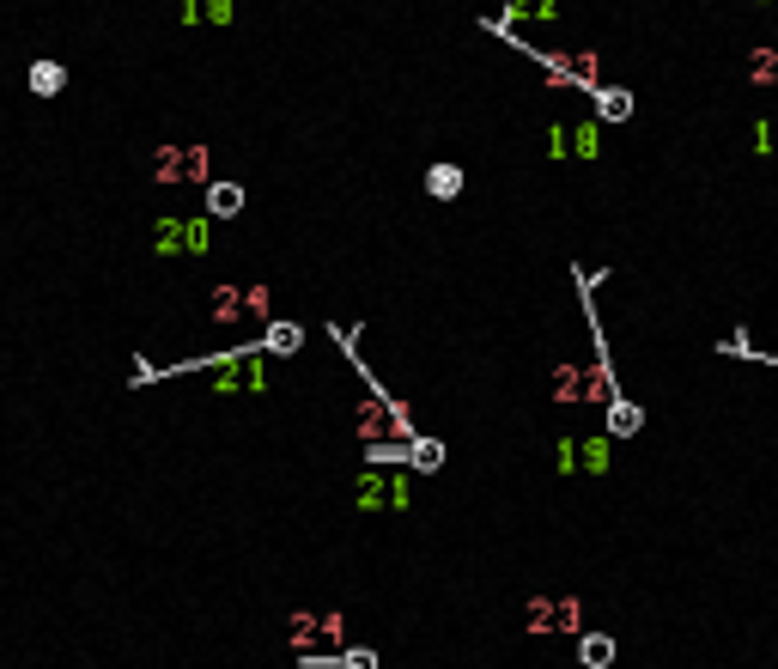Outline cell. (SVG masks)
I'll list each match as a JSON object with an SVG mask.
<instances>
[{
	"label": "cell",
	"instance_id": "277c9868",
	"mask_svg": "<svg viewBox=\"0 0 778 669\" xmlns=\"http://www.w3.org/2000/svg\"><path fill=\"white\" fill-rule=\"evenodd\" d=\"M61 86H67V67H61V61H37V67H31V92H37V98H55Z\"/></svg>",
	"mask_w": 778,
	"mask_h": 669
},
{
	"label": "cell",
	"instance_id": "7a4b0ae2",
	"mask_svg": "<svg viewBox=\"0 0 778 669\" xmlns=\"http://www.w3.org/2000/svg\"><path fill=\"white\" fill-rule=\"evenodd\" d=\"M207 171V153L195 146V153H165V165H152V177L159 183H183V177H201Z\"/></svg>",
	"mask_w": 778,
	"mask_h": 669
},
{
	"label": "cell",
	"instance_id": "8fae6325",
	"mask_svg": "<svg viewBox=\"0 0 778 669\" xmlns=\"http://www.w3.org/2000/svg\"><path fill=\"white\" fill-rule=\"evenodd\" d=\"M754 146H760V153H778V122H760V128H754Z\"/></svg>",
	"mask_w": 778,
	"mask_h": 669
},
{
	"label": "cell",
	"instance_id": "5bb4252c",
	"mask_svg": "<svg viewBox=\"0 0 778 669\" xmlns=\"http://www.w3.org/2000/svg\"><path fill=\"white\" fill-rule=\"evenodd\" d=\"M207 19H231V0H207Z\"/></svg>",
	"mask_w": 778,
	"mask_h": 669
},
{
	"label": "cell",
	"instance_id": "7c38bea8",
	"mask_svg": "<svg viewBox=\"0 0 778 669\" xmlns=\"http://www.w3.org/2000/svg\"><path fill=\"white\" fill-rule=\"evenodd\" d=\"M414 463H420V469H438L444 451H438V444H414Z\"/></svg>",
	"mask_w": 778,
	"mask_h": 669
},
{
	"label": "cell",
	"instance_id": "ba28073f",
	"mask_svg": "<svg viewBox=\"0 0 778 669\" xmlns=\"http://www.w3.org/2000/svg\"><path fill=\"white\" fill-rule=\"evenodd\" d=\"M608 426H614L620 438H627V432H639V426H645V414H639L633 402H614V408H608Z\"/></svg>",
	"mask_w": 778,
	"mask_h": 669
},
{
	"label": "cell",
	"instance_id": "8992f818",
	"mask_svg": "<svg viewBox=\"0 0 778 669\" xmlns=\"http://www.w3.org/2000/svg\"><path fill=\"white\" fill-rule=\"evenodd\" d=\"M426 189H432L438 201H450V195L462 189V171H456V165H432V171H426Z\"/></svg>",
	"mask_w": 778,
	"mask_h": 669
},
{
	"label": "cell",
	"instance_id": "3957f363",
	"mask_svg": "<svg viewBox=\"0 0 778 669\" xmlns=\"http://www.w3.org/2000/svg\"><path fill=\"white\" fill-rule=\"evenodd\" d=\"M578 663H584V669H608V663H614V639H608V633H584V639H578Z\"/></svg>",
	"mask_w": 778,
	"mask_h": 669
},
{
	"label": "cell",
	"instance_id": "6da1fadb",
	"mask_svg": "<svg viewBox=\"0 0 778 669\" xmlns=\"http://www.w3.org/2000/svg\"><path fill=\"white\" fill-rule=\"evenodd\" d=\"M152 250H159V256L207 250V226H201V219H159V226H152Z\"/></svg>",
	"mask_w": 778,
	"mask_h": 669
},
{
	"label": "cell",
	"instance_id": "5b68a950",
	"mask_svg": "<svg viewBox=\"0 0 778 669\" xmlns=\"http://www.w3.org/2000/svg\"><path fill=\"white\" fill-rule=\"evenodd\" d=\"M244 207V189L238 183H213L207 189V213H219V219H231V213H238Z\"/></svg>",
	"mask_w": 778,
	"mask_h": 669
},
{
	"label": "cell",
	"instance_id": "52a82bcc",
	"mask_svg": "<svg viewBox=\"0 0 778 669\" xmlns=\"http://www.w3.org/2000/svg\"><path fill=\"white\" fill-rule=\"evenodd\" d=\"M298 341H304V329H298V323H274V329H268V341H262V353H292Z\"/></svg>",
	"mask_w": 778,
	"mask_h": 669
},
{
	"label": "cell",
	"instance_id": "9c48e42d",
	"mask_svg": "<svg viewBox=\"0 0 778 669\" xmlns=\"http://www.w3.org/2000/svg\"><path fill=\"white\" fill-rule=\"evenodd\" d=\"M596 110H602L608 122H627V116H633V98H627V92H596Z\"/></svg>",
	"mask_w": 778,
	"mask_h": 669
},
{
	"label": "cell",
	"instance_id": "30bf717a",
	"mask_svg": "<svg viewBox=\"0 0 778 669\" xmlns=\"http://www.w3.org/2000/svg\"><path fill=\"white\" fill-rule=\"evenodd\" d=\"M754 80H760V86L778 80V49H760V55H754Z\"/></svg>",
	"mask_w": 778,
	"mask_h": 669
},
{
	"label": "cell",
	"instance_id": "4fadbf2b",
	"mask_svg": "<svg viewBox=\"0 0 778 669\" xmlns=\"http://www.w3.org/2000/svg\"><path fill=\"white\" fill-rule=\"evenodd\" d=\"M335 669H377V657H371V651H347Z\"/></svg>",
	"mask_w": 778,
	"mask_h": 669
}]
</instances>
